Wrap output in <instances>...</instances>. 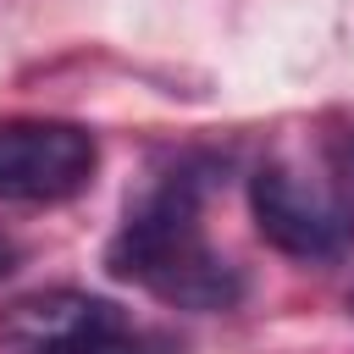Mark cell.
<instances>
[{"label": "cell", "instance_id": "obj_2", "mask_svg": "<svg viewBox=\"0 0 354 354\" xmlns=\"http://www.w3.org/2000/svg\"><path fill=\"white\" fill-rule=\"evenodd\" d=\"M100 171V144L77 122L11 116L0 122V199L6 205H61L83 194Z\"/></svg>", "mask_w": 354, "mask_h": 354}, {"label": "cell", "instance_id": "obj_3", "mask_svg": "<svg viewBox=\"0 0 354 354\" xmlns=\"http://www.w3.org/2000/svg\"><path fill=\"white\" fill-rule=\"evenodd\" d=\"M249 205H254L260 238H271L282 254H299V260H326L354 232L348 194L299 166H260L249 183Z\"/></svg>", "mask_w": 354, "mask_h": 354}, {"label": "cell", "instance_id": "obj_6", "mask_svg": "<svg viewBox=\"0 0 354 354\" xmlns=\"http://www.w3.org/2000/svg\"><path fill=\"white\" fill-rule=\"evenodd\" d=\"M348 310H354V293H348Z\"/></svg>", "mask_w": 354, "mask_h": 354}, {"label": "cell", "instance_id": "obj_5", "mask_svg": "<svg viewBox=\"0 0 354 354\" xmlns=\"http://www.w3.org/2000/svg\"><path fill=\"white\" fill-rule=\"evenodd\" d=\"M17 260H22V249H17V243L0 232V277H11V271H17Z\"/></svg>", "mask_w": 354, "mask_h": 354}, {"label": "cell", "instance_id": "obj_1", "mask_svg": "<svg viewBox=\"0 0 354 354\" xmlns=\"http://www.w3.org/2000/svg\"><path fill=\"white\" fill-rule=\"evenodd\" d=\"M111 277L138 282L160 304L177 310H232L243 299L238 266L205 238L199 227V188L194 177L160 183L149 199H138L122 221V232L105 249Z\"/></svg>", "mask_w": 354, "mask_h": 354}, {"label": "cell", "instance_id": "obj_4", "mask_svg": "<svg viewBox=\"0 0 354 354\" xmlns=\"http://www.w3.org/2000/svg\"><path fill=\"white\" fill-rule=\"evenodd\" d=\"M28 354H171V348L160 337L138 332L116 304H100L83 326H72V332H61L50 343H33Z\"/></svg>", "mask_w": 354, "mask_h": 354}]
</instances>
